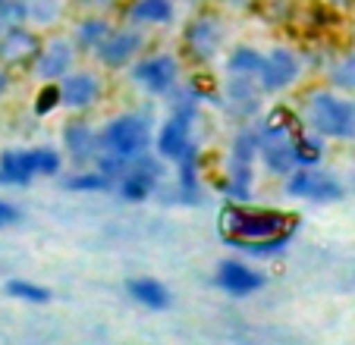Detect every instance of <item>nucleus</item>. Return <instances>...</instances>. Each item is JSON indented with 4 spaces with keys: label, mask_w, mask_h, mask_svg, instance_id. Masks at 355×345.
I'll list each match as a JSON object with an SVG mask.
<instances>
[{
    "label": "nucleus",
    "mask_w": 355,
    "mask_h": 345,
    "mask_svg": "<svg viewBox=\"0 0 355 345\" xmlns=\"http://www.w3.org/2000/svg\"><path fill=\"white\" fill-rule=\"evenodd\" d=\"M295 217L280 211H248V207H223L220 213V233L233 245H245V242L270 239L280 233H293Z\"/></svg>",
    "instance_id": "1"
},
{
    "label": "nucleus",
    "mask_w": 355,
    "mask_h": 345,
    "mask_svg": "<svg viewBox=\"0 0 355 345\" xmlns=\"http://www.w3.org/2000/svg\"><path fill=\"white\" fill-rule=\"evenodd\" d=\"M309 123L321 135H330V139H352L355 135V104L352 100L334 98V94H311Z\"/></svg>",
    "instance_id": "2"
},
{
    "label": "nucleus",
    "mask_w": 355,
    "mask_h": 345,
    "mask_svg": "<svg viewBox=\"0 0 355 345\" xmlns=\"http://www.w3.org/2000/svg\"><path fill=\"white\" fill-rule=\"evenodd\" d=\"M148 139H151V132H148V123L141 116H120V120H114L104 129V139L101 141H104V151L107 154L132 160L148 148Z\"/></svg>",
    "instance_id": "3"
},
{
    "label": "nucleus",
    "mask_w": 355,
    "mask_h": 345,
    "mask_svg": "<svg viewBox=\"0 0 355 345\" xmlns=\"http://www.w3.org/2000/svg\"><path fill=\"white\" fill-rule=\"evenodd\" d=\"M255 145H258L255 135H242V139L236 141V151H233V172H230L227 192L233 195V198H239V201L248 198V182H252V160H255Z\"/></svg>",
    "instance_id": "4"
},
{
    "label": "nucleus",
    "mask_w": 355,
    "mask_h": 345,
    "mask_svg": "<svg viewBox=\"0 0 355 345\" xmlns=\"http://www.w3.org/2000/svg\"><path fill=\"white\" fill-rule=\"evenodd\" d=\"M286 192L295 195V198H340L343 195L340 186L318 170H299L293 179H289Z\"/></svg>",
    "instance_id": "5"
},
{
    "label": "nucleus",
    "mask_w": 355,
    "mask_h": 345,
    "mask_svg": "<svg viewBox=\"0 0 355 345\" xmlns=\"http://www.w3.org/2000/svg\"><path fill=\"white\" fill-rule=\"evenodd\" d=\"M258 73H261V82L268 91H280L299 76V63H295V57L289 51H274L268 60H261Z\"/></svg>",
    "instance_id": "6"
},
{
    "label": "nucleus",
    "mask_w": 355,
    "mask_h": 345,
    "mask_svg": "<svg viewBox=\"0 0 355 345\" xmlns=\"http://www.w3.org/2000/svg\"><path fill=\"white\" fill-rule=\"evenodd\" d=\"M217 41H220V28H217L214 16H201V19L192 22L186 35V47L195 60H208L211 53L217 51Z\"/></svg>",
    "instance_id": "7"
},
{
    "label": "nucleus",
    "mask_w": 355,
    "mask_h": 345,
    "mask_svg": "<svg viewBox=\"0 0 355 345\" xmlns=\"http://www.w3.org/2000/svg\"><path fill=\"white\" fill-rule=\"evenodd\" d=\"M264 283L261 273L255 270H248V267L242 264H220V270H217V285L220 289H227L230 295H248V292H255L258 285Z\"/></svg>",
    "instance_id": "8"
},
{
    "label": "nucleus",
    "mask_w": 355,
    "mask_h": 345,
    "mask_svg": "<svg viewBox=\"0 0 355 345\" xmlns=\"http://www.w3.org/2000/svg\"><path fill=\"white\" fill-rule=\"evenodd\" d=\"M135 79L145 82L151 91H167L176 79V60L173 57H151L135 67Z\"/></svg>",
    "instance_id": "9"
},
{
    "label": "nucleus",
    "mask_w": 355,
    "mask_h": 345,
    "mask_svg": "<svg viewBox=\"0 0 355 345\" xmlns=\"http://www.w3.org/2000/svg\"><path fill=\"white\" fill-rule=\"evenodd\" d=\"M98 94H101L98 79L88 73H73L60 85V98H63V104H69V107H88L98 100Z\"/></svg>",
    "instance_id": "10"
},
{
    "label": "nucleus",
    "mask_w": 355,
    "mask_h": 345,
    "mask_svg": "<svg viewBox=\"0 0 355 345\" xmlns=\"http://www.w3.org/2000/svg\"><path fill=\"white\" fill-rule=\"evenodd\" d=\"M189 116H192V113H180V116H173V120L164 126L161 139H157V148H161L164 157L180 160L182 151L192 145V141H189Z\"/></svg>",
    "instance_id": "11"
},
{
    "label": "nucleus",
    "mask_w": 355,
    "mask_h": 345,
    "mask_svg": "<svg viewBox=\"0 0 355 345\" xmlns=\"http://www.w3.org/2000/svg\"><path fill=\"white\" fill-rule=\"evenodd\" d=\"M35 176V157L32 154H13L7 151L0 157V182H10V186H26Z\"/></svg>",
    "instance_id": "12"
},
{
    "label": "nucleus",
    "mask_w": 355,
    "mask_h": 345,
    "mask_svg": "<svg viewBox=\"0 0 355 345\" xmlns=\"http://www.w3.org/2000/svg\"><path fill=\"white\" fill-rule=\"evenodd\" d=\"M135 47H139V38H135V35H114V38H104L101 41V60L107 63V67H123V63H129Z\"/></svg>",
    "instance_id": "13"
},
{
    "label": "nucleus",
    "mask_w": 355,
    "mask_h": 345,
    "mask_svg": "<svg viewBox=\"0 0 355 345\" xmlns=\"http://www.w3.org/2000/svg\"><path fill=\"white\" fill-rule=\"evenodd\" d=\"M155 170L157 166H151V163H139V170H129L126 182H123V198L126 201L148 198V192L155 186Z\"/></svg>",
    "instance_id": "14"
},
{
    "label": "nucleus",
    "mask_w": 355,
    "mask_h": 345,
    "mask_svg": "<svg viewBox=\"0 0 355 345\" xmlns=\"http://www.w3.org/2000/svg\"><path fill=\"white\" fill-rule=\"evenodd\" d=\"M129 295L139 299L141 305H148V308H157V311L170 305V292L161 283H155V279H132V283H129Z\"/></svg>",
    "instance_id": "15"
},
{
    "label": "nucleus",
    "mask_w": 355,
    "mask_h": 345,
    "mask_svg": "<svg viewBox=\"0 0 355 345\" xmlns=\"http://www.w3.org/2000/svg\"><path fill=\"white\" fill-rule=\"evenodd\" d=\"M69 60H73V51H69L63 41H54V44L41 53L38 73L44 76V79H51V76H60V73H67V69H69Z\"/></svg>",
    "instance_id": "16"
},
{
    "label": "nucleus",
    "mask_w": 355,
    "mask_h": 345,
    "mask_svg": "<svg viewBox=\"0 0 355 345\" xmlns=\"http://www.w3.org/2000/svg\"><path fill=\"white\" fill-rule=\"evenodd\" d=\"M35 51H38V47H35V38L26 32H10L7 38H3V44H0V57L7 63H26Z\"/></svg>",
    "instance_id": "17"
},
{
    "label": "nucleus",
    "mask_w": 355,
    "mask_h": 345,
    "mask_svg": "<svg viewBox=\"0 0 355 345\" xmlns=\"http://www.w3.org/2000/svg\"><path fill=\"white\" fill-rule=\"evenodd\" d=\"M299 129H302L299 116L289 107H277V110H270L268 120H264L261 135H299Z\"/></svg>",
    "instance_id": "18"
},
{
    "label": "nucleus",
    "mask_w": 355,
    "mask_h": 345,
    "mask_svg": "<svg viewBox=\"0 0 355 345\" xmlns=\"http://www.w3.org/2000/svg\"><path fill=\"white\" fill-rule=\"evenodd\" d=\"M92 145H94V135L85 123H73V126H67V148L76 160H85L88 154H92Z\"/></svg>",
    "instance_id": "19"
},
{
    "label": "nucleus",
    "mask_w": 355,
    "mask_h": 345,
    "mask_svg": "<svg viewBox=\"0 0 355 345\" xmlns=\"http://www.w3.org/2000/svg\"><path fill=\"white\" fill-rule=\"evenodd\" d=\"M173 16L170 0H139L132 7V19L135 22H167Z\"/></svg>",
    "instance_id": "20"
},
{
    "label": "nucleus",
    "mask_w": 355,
    "mask_h": 345,
    "mask_svg": "<svg viewBox=\"0 0 355 345\" xmlns=\"http://www.w3.org/2000/svg\"><path fill=\"white\" fill-rule=\"evenodd\" d=\"M7 292L13 295V299H22V301H38V305L51 301V292H47L44 285L26 283V279H13V283H7Z\"/></svg>",
    "instance_id": "21"
},
{
    "label": "nucleus",
    "mask_w": 355,
    "mask_h": 345,
    "mask_svg": "<svg viewBox=\"0 0 355 345\" xmlns=\"http://www.w3.org/2000/svg\"><path fill=\"white\" fill-rule=\"evenodd\" d=\"M289 236H293V233H280V236H270V239L245 242V245H239V248H242V251H248V254H255V258H268V254H277V251H283V248H286Z\"/></svg>",
    "instance_id": "22"
},
{
    "label": "nucleus",
    "mask_w": 355,
    "mask_h": 345,
    "mask_svg": "<svg viewBox=\"0 0 355 345\" xmlns=\"http://www.w3.org/2000/svg\"><path fill=\"white\" fill-rule=\"evenodd\" d=\"M293 154H295V163L311 166V163H318V160H321V141H318V139H305V135H295Z\"/></svg>",
    "instance_id": "23"
},
{
    "label": "nucleus",
    "mask_w": 355,
    "mask_h": 345,
    "mask_svg": "<svg viewBox=\"0 0 355 345\" xmlns=\"http://www.w3.org/2000/svg\"><path fill=\"white\" fill-rule=\"evenodd\" d=\"M107 186H110V179L104 172H82V176L67 179L69 192H101V188H107Z\"/></svg>",
    "instance_id": "24"
},
{
    "label": "nucleus",
    "mask_w": 355,
    "mask_h": 345,
    "mask_svg": "<svg viewBox=\"0 0 355 345\" xmlns=\"http://www.w3.org/2000/svg\"><path fill=\"white\" fill-rule=\"evenodd\" d=\"M230 69L239 76H252L261 69V57H258L255 51H248V47H242V51H236L233 57H230Z\"/></svg>",
    "instance_id": "25"
},
{
    "label": "nucleus",
    "mask_w": 355,
    "mask_h": 345,
    "mask_svg": "<svg viewBox=\"0 0 355 345\" xmlns=\"http://www.w3.org/2000/svg\"><path fill=\"white\" fill-rule=\"evenodd\" d=\"M104 38H107V22L104 19H88V22H82L79 26L82 47H94V44H101Z\"/></svg>",
    "instance_id": "26"
},
{
    "label": "nucleus",
    "mask_w": 355,
    "mask_h": 345,
    "mask_svg": "<svg viewBox=\"0 0 355 345\" xmlns=\"http://www.w3.org/2000/svg\"><path fill=\"white\" fill-rule=\"evenodd\" d=\"M195 160H198V151H195L192 145L182 151V157H180V166H182V188H186V195L189 198H195Z\"/></svg>",
    "instance_id": "27"
},
{
    "label": "nucleus",
    "mask_w": 355,
    "mask_h": 345,
    "mask_svg": "<svg viewBox=\"0 0 355 345\" xmlns=\"http://www.w3.org/2000/svg\"><path fill=\"white\" fill-rule=\"evenodd\" d=\"M57 104H63L60 88H57V85H44L38 91V98H35V113H38V116H47V113L54 110Z\"/></svg>",
    "instance_id": "28"
},
{
    "label": "nucleus",
    "mask_w": 355,
    "mask_h": 345,
    "mask_svg": "<svg viewBox=\"0 0 355 345\" xmlns=\"http://www.w3.org/2000/svg\"><path fill=\"white\" fill-rule=\"evenodd\" d=\"M32 157H35V172H57V166H60V157L54 151H32Z\"/></svg>",
    "instance_id": "29"
},
{
    "label": "nucleus",
    "mask_w": 355,
    "mask_h": 345,
    "mask_svg": "<svg viewBox=\"0 0 355 345\" xmlns=\"http://www.w3.org/2000/svg\"><path fill=\"white\" fill-rule=\"evenodd\" d=\"M16 220H19V211L13 204H7V201H0V226H10Z\"/></svg>",
    "instance_id": "30"
},
{
    "label": "nucleus",
    "mask_w": 355,
    "mask_h": 345,
    "mask_svg": "<svg viewBox=\"0 0 355 345\" xmlns=\"http://www.w3.org/2000/svg\"><path fill=\"white\" fill-rule=\"evenodd\" d=\"M3 88H7V76H3V69H0V94H3Z\"/></svg>",
    "instance_id": "31"
}]
</instances>
